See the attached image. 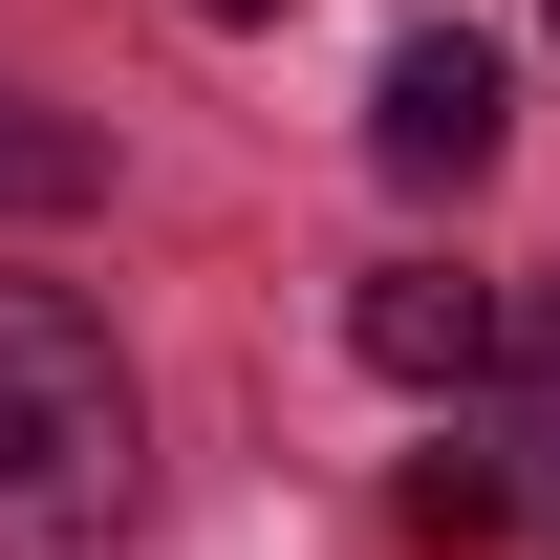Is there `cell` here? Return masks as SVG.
Here are the masks:
<instances>
[{"instance_id": "2", "label": "cell", "mask_w": 560, "mask_h": 560, "mask_svg": "<svg viewBox=\"0 0 560 560\" xmlns=\"http://www.w3.org/2000/svg\"><path fill=\"white\" fill-rule=\"evenodd\" d=\"M495 130H517V66H495L475 22H410V44H388V86H366V151H388L410 195H475Z\"/></svg>"}, {"instance_id": "3", "label": "cell", "mask_w": 560, "mask_h": 560, "mask_svg": "<svg viewBox=\"0 0 560 560\" xmlns=\"http://www.w3.org/2000/svg\"><path fill=\"white\" fill-rule=\"evenodd\" d=\"M346 346L366 366H388V388H475V366H495V280H366V302H346Z\"/></svg>"}, {"instance_id": "6", "label": "cell", "mask_w": 560, "mask_h": 560, "mask_svg": "<svg viewBox=\"0 0 560 560\" xmlns=\"http://www.w3.org/2000/svg\"><path fill=\"white\" fill-rule=\"evenodd\" d=\"M195 22H280V0H195Z\"/></svg>"}, {"instance_id": "7", "label": "cell", "mask_w": 560, "mask_h": 560, "mask_svg": "<svg viewBox=\"0 0 560 560\" xmlns=\"http://www.w3.org/2000/svg\"><path fill=\"white\" fill-rule=\"evenodd\" d=\"M539 453H560V431H539Z\"/></svg>"}, {"instance_id": "4", "label": "cell", "mask_w": 560, "mask_h": 560, "mask_svg": "<svg viewBox=\"0 0 560 560\" xmlns=\"http://www.w3.org/2000/svg\"><path fill=\"white\" fill-rule=\"evenodd\" d=\"M388 517H410V539H453V560H475L495 517H517V453H475V431H431L410 475H388Z\"/></svg>"}, {"instance_id": "1", "label": "cell", "mask_w": 560, "mask_h": 560, "mask_svg": "<svg viewBox=\"0 0 560 560\" xmlns=\"http://www.w3.org/2000/svg\"><path fill=\"white\" fill-rule=\"evenodd\" d=\"M130 366L66 280H0V560H86L130 517Z\"/></svg>"}, {"instance_id": "5", "label": "cell", "mask_w": 560, "mask_h": 560, "mask_svg": "<svg viewBox=\"0 0 560 560\" xmlns=\"http://www.w3.org/2000/svg\"><path fill=\"white\" fill-rule=\"evenodd\" d=\"M86 195H108V130H66V108L0 86V215H86Z\"/></svg>"}]
</instances>
